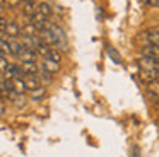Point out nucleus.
Here are the masks:
<instances>
[{
  "mask_svg": "<svg viewBox=\"0 0 159 157\" xmlns=\"http://www.w3.org/2000/svg\"><path fill=\"white\" fill-rule=\"evenodd\" d=\"M48 29L53 33V36H55V39H57V46L58 48H62V50H69V43H67V36H65V31L62 29V27L58 26V24H55V22H50L48 20Z\"/></svg>",
  "mask_w": 159,
  "mask_h": 157,
  "instance_id": "f257e3e1",
  "label": "nucleus"
},
{
  "mask_svg": "<svg viewBox=\"0 0 159 157\" xmlns=\"http://www.w3.org/2000/svg\"><path fill=\"white\" fill-rule=\"evenodd\" d=\"M137 65H139V72H152V70L159 72V60H152V58L140 56L139 61H137Z\"/></svg>",
  "mask_w": 159,
  "mask_h": 157,
  "instance_id": "f03ea898",
  "label": "nucleus"
},
{
  "mask_svg": "<svg viewBox=\"0 0 159 157\" xmlns=\"http://www.w3.org/2000/svg\"><path fill=\"white\" fill-rule=\"evenodd\" d=\"M21 72L24 77H38L39 74V65L38 63H21Z\"/></svg>",
  "mask_w": 159,
  "mask_h": 157,
  "instance_id": "7ed1b4c3",
  "label": "nucleus"
},
{
  "mask_svg": "<svg viewBox=\"0 0 159 157\" xmlns=\"http://www.w3.org/2000/svg\"><path fill=\"white\" fill-rule=\"evenodd\" d=\"M4 75H5V80H14V78H19L22 75L21 67H19V65H16V63H11L7 67V70L4 72Z\"/></svg>",
  "mask_w": 159,
  "mask_h": 157,
  "instance_id": "20e7f679",
  "label": "nucleus"
},
{
  "mask_svg": "<svg viewBox=\"0 0 159 157\" xmlns=\"http://www.w3.org/2000/svg\"><path fill=\"white\" fill-rule=\"evenodd\" d=\"M19 60H21V63H36V58H38V53H36L34 50H22L21 55H19Z\"/></svg>",
  "mask_w": 159,
  "mask_h": 157,
  "instance_id": "39448f33",
  "label": "nucleus"
},
{
  "mask_svg": "<svg viewBox=\"0 0 159 157\" xmlns=\"http://www.w3.org/2000/svg\"><path fill=\"white\" fill-rule=\"evenodd\" d=\"M139 78H140V82L151 85L152 82L159 80V72H157V70H152V72H139Z\"/></svg>",
  "mask_w": 159,
  "mask_h": 157,
  "instance_id": "423d86ee",
  "label": "nucleus"
},
{
  "mask_svg": "<svg viewBox=\"0 0 159 157\" xmlns=\"http://www.w3.org/2000/svg\"><path fill=\"white\" fill-rule=\"evenodd\" d=\"M145 41H147V44L159 46V26L151 27L149 31H145Z\"/></svg>",
  "mask_w": 159,
  "mask_h": 157,
  "instance_id": "0eeeda50",
  "label": "nucleus"
},
{
  "mask_svg": "<svg viewBox=\"0 0 159 157\" xmlns=\"http://www.w3.org/2000/svg\"><path fill=\"white\" fill-rule=\"evenodd\" d=\"M36 12H38V3H36V2H33V0L22 2V14H24L26 17H29V19H31Z\"/></svg>",
  "mask_w": 159,
  "mask_h": 157,
  "instance_id": "6e6552de",
  "label": "nucleus"
},
{
  "mask_svg": "<svg viewBox=\"0 0 159 157\" xmlns=\"http://www.w3.org/2000/svg\"><path fill=\"white\" fill-rule=\"evenodd\" d=\"M142 56L152 58V60H159V46H152V44L144 46L142 48Z\"/></svg>",
  "mask_w": 159,
  "mask_h": 157,
  "instance_id": "1a4fd4ad",
  "label": "nucleus"
},
{
  "mask_svg": "<svg viewBox=\"0 0 159 157\" xmlns=\"http://www.w3.org/2000/svg\"><path fill=\"white\" fill-rule=\"evenodd\" d=\"M41 68H45L46 72H50V74H57V72L60 70V63H55V61L48 60V58H45V60L41 61V65H39Z\"/></svg>",
  "mask_w": 159,
  "mask_h": 157,
  "instance_id": "9d476101",
  "label": "nucleus"
},
{
  "mask_svg": "<svg viewBox=\"0 0 159 157\" xmlns=\"http://www.w3.org/2000/svg\"><path fill=\"white\" fill-rule=\"evenodd\" d=\"M5 34H7L11 39H17V36H21V27L16 22H9L7 29H5Z\"/></svg>",
  "mask_w": 159,
  "mask_h": 157,
  "instance_id": "9b49d317",
  "label": "nucleus"
},
{
  "mask_svg": "<svg viewBox=\"0 0 159 157\" xmlns=\"http://www.w3.org/2000/svg\"><path fill=\"white\" fill-rule=\"evenodd\" d=\"M24 84H26V89L31 92L41 87V82H39L38 77H24Z\"/></svg>",
  "mask_w": 159,
  "mask_h": 157,
  "instance_id": "f8f14e48",
  "label": "nucleus"
},
{
  "mask_svg": "<svg viewBox=\"0 0 159 157\" xmlns=\"http://www.w3.org/2000/svg\"><path fill=\"white\" fill-rule=\"evenodd\" d=\"M21 36L34 38V36H38V29L34 27V24H33V22H28L26 26H22V29H21Z\"/></svg>",
  "mask_w": 159,
  "mask_h": 157,
  "instance_id": "ddd939ff",
  "label": "nucleus"
},
{
  "mask_svg": "<svg viewBox=\"0 0 159 157\" xmlns=\"http://www.w3.org/2000/svg\"><path fill=\"white\" fill-rule=\"evenodd\" d=\"M12 89H14L16 94H24L28 89H26V84H24V78H14L12 80Z\"/></svg>",
  "mask_w": 159,
  "mask_h": 157,
  "instance_id": "4468645a",
  "label": "nucleus"
},
{
  "mask_svg": "<svg viewBox=\"0 0 159 157\" xmlns=\"http://www.w3.org/2000/svg\"><path fill=\"white\" fill-rule=\"evenodd\" d=\"M38 12L48 19V17L52 16V3H48V2H39V3H38Z\"/></svg>",
  "mask_w": 159,
  "mask_h": 157,
  "instance_id": "2eb2a0df",
  "label": "nucleus"
},
{
  "mask_svg": "<svg viewBox=\"0 0 159 157\" xmlns=\"http://www.w3.org/2000/svg\"><path fill=\"white\" fill-rule=\"evenodd\" d=\"M22 50H24V46H22L21 41H19V39H11V51H12L14 56H19Z\"/></svg>",
  "mask_w": 159,
  "mask_h": 157,
  "instance_id": "dca6fc26",
  "label": "nucleus"
},
{
  "mask_svg": "<svg viewBox=\"0 0 159 157\" xmlns=\"http://www.w3.org/2000/svg\"><path fill=\"white\" fill-rule=\"evenodd\" d=\"M38 78H39V82H43V84H52V80H53L52 74H50V72H46L45 68H41V67H39Z\"/></svg>",
  "mask_w": 159,
  "mask_h": 157,
  "instance_id": "f3484780",
  "label": "nucleus"
},
{
  "mask_svg": "<svg viewBox=\"0 0 159 157\" xmlns=\"http://www.w3.org/2000/svg\"><path fill=\"white\" fill-rule=\"evenodd\" d=\"M9 55H12V51H11V41L0 39V56H9Z\"/></svg>",
  "mask_w": 159,
  "mask_h": 157,
  "instance_id": "a211bd4d",
  "label": "nucleus"
},
{
  "mask_svg": "<svg viewBox=\"0 0 159 157\" xmlns=\"http://www.w3.org/2000/svg\"><path fill=\"white\" fill-rule=\"evenodd\" d=\"M45 96H46V89L45 87H39V89H36V91L31 92V99H33V101H39V99H43Z\"/></svg>",
  "mask_w": 159,
  "mask_h": 157,
  "instance_id": "6ab92c4d",
  "label": "nucleus"
},
{
  "mask_svg": "<svg viewBox=\"0 0 159 157\" xmlns=\"http://www.w3.org/2000/svg\"><path fill=\"white\" fill-rule=\"evenodd\" d=\"M149 94H151L154 99H159V80L152 82V84L149 85Z\"/></svg>",
  "mask_w": 159,
  "mask_h": 157,
  "instance_id": "aec40b11",
  "label": "nucleus"
},
{
  "mask_svg": "<svg viewBox=\"0 0 159 157\" xmlns=\"http://www.w3.org/2000/svg\"><path fill=\"white\" fill-rule=\"evenodd\" d=\"M48 60L55 61V63H60V60H62V55H60L58 50H55V48H52L48 53Z\"/></svg>",
  "mask_w": 159,
  "mask_h": 157,
  "instance_id": "412c9836",
  "label": "nucleus"
},
{
  "mask_svg": "<svg viewBox=\"0 0 159 157\" xmlns=\"http://www.w3.org/2000/svg\"><path fill=\"white\" fill-rule=\"evenodd\" d=\"M14 106H16V108H19V109L24 108V106H26V96L24 94H17V96H16Z\"/></svg>",
  "mask_w": 159,
  "mask_h": 157,
  "instance_id": "4be33fe9",
  "label": "nucleus"
},
{
  "mask_svg": "<svg viewBox=\"0 0 159 157\" xmlns=\"http://www.w3.org/2000/svg\"><path fill=\"white\" fill-rule=\"evenodd\" d=\"M7 26H9V20L5 19L4 16H0V33H2V34H5V29H7Z\"/></svg>",
  "mask_w": 159,
  "mask_h": 157,
  "instance_id": "5701e85b",
  "label": "nucleus"
},
{
  "mask_svg": "<svg viewBox=\"0 0 159 157\" xmlns=\"http://www.w3.org/2000/svg\"><path fill=\"white\" fill-rule=\"evenodd\" d=\"M9 65H11V63L7 61V58H5V56H0V72H5Z\"/></svg>",
  "mask_w": 159,
  "mask_h": 157,
  "instance_id": "b1692460",
  "label": "nucleus"
},
{
  "mask_svg": "<svg viewBox=\"0 0 159 157\" xmlns=\"http://www.w3.org/2000/svg\"><path fill=\"white\" fill-rule=\"evenodd\" d=\"M108 53H110L111 56L115 58V61H120V55H116V53H115V50H113V48H108Z\"/></svg>",
  "mask_w": 159,
  "mask_h": 157,
  "instance_id": "393cba45",
  "label": "nucleus"
},
{
  "mask_svg": "<svg viewBox=\"0 0 159 157\" xmlns=\"http://www.w3.org/2000/svg\"><path fill=\"white\" fill-rule=\"evenodd\" d=\"M145 5H149V7H159V0H145Z\"/></svg>",
  "mask_w": 159,
  "mask_h": 157,
  "instance_id": "a878e982",
  "label": "nucleus"
},
{
  "mask_svg": "<svg viewBox=\"0 0 159 157\" xmlns=\"http://www.w3.org/2000/svg\"><path fill=\"white\" fill-rule=\"evenodd\" d=\"M132 154H134L132 157H140V150H139V147H134V149H132Z\"/></svg>",
  "mask_w": 159,
  "mask_h": 157,
  "instance_id": "bb28decb",
  "label": "nucleus"
},
{
  "mask_svg": "<svg viewBox=\"0 0 159 157\" xmlns=\"http://www.w3.org/2000/svg\"><path fill=\"white\" fill-rule=\"evenodd\" d=\"M4 7H5V2H0V12L4 10Z\"/></svg>",
  "mask_w": 159,
  "mask_h": 157,
  "instance_id": "cd10ccee",
  "label": "nucleus"
}]
</instances>
